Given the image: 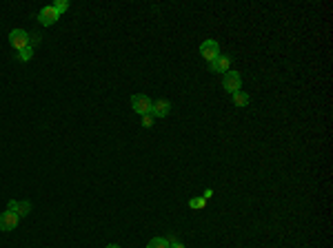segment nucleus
I'll return each instance as SVG.
<instances>
[{
	"mask_svg": "<svg viewBox=\"0 0 333 248\" xmlns=\"http://www.w3.org/2000/svg\"><path fill=\"white\" fill-rule=\"evenodd\" d=\"M9 44H12L16 51H20V49H25V46L32 44V36H29L25 29H14L12 34H9Z\"/></svg>",
	"mask_w": 333,
	"mask_h": 248,
	"instance_id": "1",
	"label": "nucleus"
},
{
	"mask_svg": "<svg viewBox=\"0 0 333 248\" xmlns=\"http://www.w3.org/2000/svg\"><path fill=\"white\" fill-rule=\"evenodd\" d=\"M151 104L153 102L149 100V96H145V93H136V96L131 98V106L138 116H147V113H151Z\"/></svg>",
	"mask_w": 333,
	"mask_h": 248,
	"instance_id": "2",
	"label": "nucleus"
},
{
	"mask_svg": "<svg viewBox=\"0 0 333 248\" xmlns=\"http://www.w3.org/2000/svg\"><path fill=\"white\" fill-rule=\"evenodd\" d=\"M60 14L54 9V4H47V7H43L38 12V22L43 24V27H51L54 22H58Z\"/></svg>",
	"mask_w": 333,
	"mask_h": 248,
	"instance_id": "3",
	"label": "nucleus"
},
{
	"mask_svg": "<svg viewBox=\"0 0 333 248\" xmlns=\"http://www.w3.org/2000/svg\"><path fill=\"white\" fill-rule=\"evenodd\" d=\"M222 86L224 91H229L233 96L235 91H240V86H242V80H240V74L238 71H227L222 78Z\"/></svg>",
	"mask_w": 333,
	"mask_h": 248,
	"instance_id": "4",
	"label": "nucleus"
},
{
	"mask_svg": "<svg viewBox=\"0 0 333 248\" xmlns=\"http://www.w3.org/2000/svg\"><path fill=\"white\" fill-rule=\"evenodd\" d=\"M200 54H202V58L207 62H211L220 56V46H218L216 40H204V42L200 44Z\"/></svg>",
	"mask_w": 333,
	"mask_h": 248,
	"instance_id": "5",
	"label": "nucleus"
},
{
	"mask_svg": "<svg viewBox=\"0 0 333 248\" xmlns=\"http://www.w3.org/2000/svg\"><path fill=\"white\" fill-rule=\"evenodd\" d=\"M209 71H213V74H227V71H231V58L220 54L216 60L209 62Z\"/></svg>",
	"mask_w": 333,
	"mask_h": 248,
	"instance_id": "6",
	"label": "nucleus"
},
{
	"mask_svg": "<svg viewBox=\"0 0 333 248\" xmlns=\"http://www.w3.org/2000/svg\"><path fill=\"white\" fill-rule=\"evenodd\" d=\"M18 222H20V217L16 213H12V210H5V213H0V230H5V232L14 230L18 226Z\"/></svg>",
	"mask_w": 333,
	"mask_h": 248,
	"instance_id": "7",
	"label": "nucleus"
},
{
	"mask_svg": "<svg viewBox=\"0 0 333 248\" xmlns=\"http://www.w3.org/2000/svg\"><path fill=\"white\" fill-rule=\"evenodd\" d=\"M7 210H12V213H16L20 220H23L25 215H29L32 213V204L29 202H18V200H12L9 202V206H7Z\"/></svg>",
	"mask_w": 333,
	"mask_h": 248,
	"instance_id": "8",
	"label": "nucleus"
},
{
	"mask_svg": "<svg viewBox=\"0 0 333 248\" xmlns=\"http://www.w3.org/2000/svg\"><path fill=\"white\" fill-rule=\"evenodd\" d=\"M169 111H171V102L169 100H156L151 104V116L153 118H165V116H169Z\"/></svg>",
	"mask_w": 333,
	"mask_h": 248,
	"instance_id": "9",
	"label": "nucleus"
},
{
	"mask_svg": "<svg viewBox=\"0 0 333 248\" xmlns=\"http://www.w3.org/2000/svg\"><path fill=\"white\" fill-rule=\"evenodd\" d=\"M34 54H36V49H34L32 44H29V46H25V49L18 51V60H20V62H29V60L34 58Z\"/></svg>",
	"mask_w": 333,
	"mask_h": 248,
	"instance_id": "10",
	"label": "nucleus"
},
{
	"mask_svg": "<svg viewBox=\"0 0 333 248\" xmlns=\"http://www.w3.org/2000/svg\"><path fill=\"white\" fill-rule=\"evenodd\" d=\"M233 102H235V106H247V104H249V93L235 91V93H233Z\"/></svg>",
	"mask_w": 333,
	"mask_h": 248,
	"instance_id": "11",
	"label": "nucleus"
},
{
	"mask_svg": "<svg viewBox=\"0 0 333 248\" xmlns=\"http://www.w3.org/2000/svg\"><path fill=\"white\" fill-rule=\"evenodd\" d=\"M147 248H169V240L167 237H153L149 244H147Z\"/></svg>",
	"mask_w": 333,
	"mask_h": 248,
	"instance_id": "12",
	"label": "nucleus"
},
{
	"mask_svg": "<svg viewBox=\"0 0 333 248\" xmlns=\"http://www.w3.org/2000/svg\"><path fill=\"white\" fill-rule=\"evenodd\" d=\"M189 206H191L193 210H200V208H204V206H207V200H204V198H193L191 202H189Z\"/></svg>",
	"mask_w": 333,
	"mask_h": 248,
	"instance_id": "13",
	"label": "nucleus"
},
{
	"mask_svg": "<svg viewBox=\"0 0 333 248\" xmlns=\"http://www.w3.org/2000/svg\"><path fill=\"white\" fill-rule=\"evenodd\" d=\"M54 9H56L58 14H65L67 9H69V2H67V0H56V2H54Z\"/></svg>",
	"mask_w": 333,
	"mask_h": 248,
	"instance_id": "14",
	"label": "nucleus"
},
{
	"mask_svg": "<svg viewBox=\"0 0 333 248\" xmlns=\"http://www.w3.org/2000/svg\"><path fill=\"white\" fill-rule=\"evenodd\" d=\"M140 118H142V126H145V128H151L153 122H156V118H153L151 113H147V116H140Z\"/></svg>",
	"mask_w": 333,
	"mask_h": 248,
	"instance_id": "15",
	"label": "nucleus"
},
{
	"mask_svg": "<svg viewBox=\"0 0 333 248\" xmlns=\"http://www.w3.org/2000/svg\"><path fill=\"white\" fill-rule=\"evenodd\" d=\"M169 248H184V244L178 242V240H173V242H169Z\"/></svg>",
	"mask_w": 333,
	"mask_h": 248,
	"instance_id": "16",
	"label": "nucleus"
},
{
	"mask_svg": "<svg viewBox=\"0 0 333 248\" xmlns=\"http://www.w3.org/2000/svg\"><path fill=\"white\" fill-rule=\"evenodd\" d=\"M202 198H204V200H211V198H213V190H211V188H207V190L202 193Z\"/></svg>",
	"mask_w": 333,
	"mask_h": 248,
	"instance_id": "17",
	"label": "nucleus"
},
{
	"mask_svg": "<svg viewBox=\"0 0 333 248\" xmlns=\"http://www.w3.org/2000/svg\"><path fill=\"white\" fill-rule=\"evenodd\" d=\"M107 248H120V246H118V244H109V246H107Z\"/></svg>",
	"mask_w": 333,
	"mask_h": 248,
	"instance_id": "18",
	"label": "nucleus"
}]
</instances>
